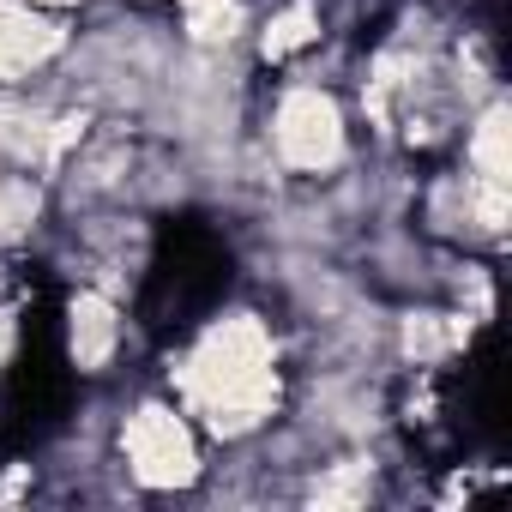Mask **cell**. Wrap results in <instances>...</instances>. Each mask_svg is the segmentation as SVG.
<instances>
[{
  "mask_svg": "<svg viewBox=\"0 0 512 512\" xmlns=\"http://www.w3.org/2000/svg\"><path fill=\"white\" fill-rule=\"evenodd\" d=\"M187 398L229 434L253 428L272 398H278V374H272V338L260 332V320H223L217 332H205V344L187 356L181 368Z\"/></svg>",
  "mask_w": 512,
  "mask_h": 512,
  "instance_id": "obj_1",
  "label": "cell"
},
{
  "mask_svg": "<svg viewBox=\"0 0 512 512\" xmlns=\"http://www.w3.org/2000/svg\"><path fill=\"white\" fill-rule=\"evenodd\" d=\"M121 446H127L133 476L151 482V488H175V482L193 476V440H187V428H181L175 410L145 404V410L127 422V440H121Z\"/></svg>",
  "mask_w": 512,
  "mask_h": 512,
  "instance_id": "obj_2",
  "label": "cell"
},
{
  "mask_svg": "<svg viewBox=\"0 0 512 512\" xmlns=\"http://www.w3.org/2000/svg\"><path fill=\"white\" fill-rule=\"evenodd\" d=\"M278 151L296 169H332L344 157V121L332 109V97L320 91H290L278 109Z\"/></svg>",
  "mask_w": 512,
  "mask_h": 512,
  "instance_id": "obj_3",
  "label": "cell"
},
{
  "mask_svg": "<svg viewBox=\"0 0 512 512\" xmlns=\"http://www.w3.org/2000/svg\"><path fill=\"white\" fill-rule=\"evenodd\" d=\"M55 49H61V31L49 19H37L31 7H0V79L31 73Z\"/></svg>",
  "mask_w": 512,
  "mask_h": 512,
  "instance_id": "obj_4",
  "label": "cell"
},
{
  "mask_svg": "<svg viewBox=\"0 0 512 512\" xmlns=\"http://www.w3.org/2000/svg\"><path fill=\"white\" fill-rule=\"evenodd\" d=\"M121 326H115V308L103 296H79L73 302V362L79 368H103L109 350H115Z\"/></svg>",
  "mask_w": 512,
  "mask_h": 512,
  "instance_id": "obj_5",
  "label": "cell"
},
{
  "mask_svg": "<svg viewBox=\"0 0 512 512\" xmlns=\"http://www.w3.org/2000/svg\"><path fill=\"white\" fill-rule=\"evenodd\" d=\"M314 7H308V0H302V7H290V13H278L272 19V31H266V55L272 61H284V55H296L302 43H314Z\"/></svg>",
  "mask_w": 512,
  "mask_h": 512,
  "instance_id": "obj_6",
  "label": "cell"
},
{
  "mask_svg": "<svg viewBox=\"0 0 512 512\" xmlns=\"http://www.w3.org/2000/svg\"><path fill=\"white\" fill-rule=\"evenodd\" d=\"M476 169L482 181H506V109H488L476 127Z\"/></svg>",
  "mask_w": 512,
  "mask_h": 512,
  "instance_id": "obj_7",
  "label": "cell"
},
{
  "mask_svg": "<svg viewBox=\"0 0 512 512\" xmlns=\"http://www.w3.org/2000/svg\"><path fill=\"white\" fill-rule=\"evenodd\" d=\"M181 7H187V31L199 43H217L235 31V0H181Z\"/></svg>",
  "mask_w": 512,
  "mask_h": 512,
  "instance_id": "obj_8",
  "label": "cell"
},
{
  "mask_svg": "<svg viewBox=\"0 0 512 512\" xmlns=\"http://www.w3.org/2000/svg\"><path fill=\"white\" fill-rule=\"evenodd\" d=\"M458 338H464L458 320H416V326L404 332V350H410V356H440V350H452Z\"/></svg>",
  "mask_w": 512,
  "mask_h": 512,
  "instance_id": "obj_9",
  "label": "cell"
},
{
  "mask_svg": "<svg viewBox=\"0 0 512 512\" xmlns=\"http://www.w3.org/2000/svg\"><path fill=\"white\" fill-rule=\"evenodd\" d=\"M37 199L25 193V187H0V229H19V217L31 211Z\"/></svg>",
  "mask_w": 512,
  "mask_h": 512,
  "instance_id": "obj_10",
  "label": "cell"
},
{
  "mask_svg": "<svg viewBox=\"0 0 512 512\" xmlns=\"http://www.w3.org/2000/svg\"><path fill=\"white\" fill-rule=\"evenodd\" d=\"M356 494H362V470H350V476H338V482H332V488H320L314 500H356Z\"/></svg>",
  "mask_w": 512,
  "mask_h": 512,
  "instance_id": "obj_11",
  "label": "cell"
},
{
  "mask_svg": "<svg viewBox=\"0 0 512 512\" xmlns=\"http://www.w3.org/2000/svg\"><path fill=\"white\" fill-rule=\"evenodd\" d=\"M7 344H13V326H0V356H7Z\"/></svg>",
  "mask_w": 512,
  "mask_h": 512,
  "instance_id": "obj_12",
  "label": "cell"
},
{
  "mask_svg": "<svg viewBox=\"0 0 512 512\" xmlns=\"http://www.w3.org/2000/svg\"><path fill=\"white\" fill-rule=\"evenodd\" d=\"M55 7H61V0H55Z\"/></svg>",
  "mask_w": 512,
  "mask_h": 512,
  "instance_id": "obj_13",
  "label": "cell"
}]
</instances>
